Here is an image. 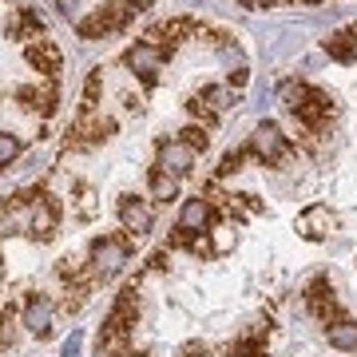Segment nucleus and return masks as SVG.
<instances>
[{
  "label": "nucleus",
  "mask_w": 357,
  "mask_h": 357,
  "mask_svg": "<svg viewBox=\"0 0 357 357\" xmlns=\"http://www.w3.org/2000/svg\"><path fill=\"white\" fill-rule=\"evenodd\" d=\"M250 151H255L262 163H282V159L290 155V143H286L278 123H258L255 139H250Z\"/></svg>",
  "instance_id": "nucleus-1"
},
{
  "label": "nucleus",
  "mask_w": 357,
  "mask_h": 357,
  "mask_svg": "<svg viewBox=\"0 0 357 357\" xmlns=\"http://www.w3.org/2000/svg\"><path fill=\"white\" fill-rule=\"evenodd\" d=\"M91 262L100 270L103 278H112L119 270L128 266V246L119 243V238H100V243L91 246Z\"/></svg>",
  "instance_id": "nucleus-2"
},
{
  "label": "nucleus",
  "mask_w": 357,
  "mask_h": 357,
  "mask_svg": "<svg viewBox=\"0 0 357 357\" xmlns=\"http://www.w3.org/2000/svg\"><path fill=\"white\" fill-rule=\"evenodd\" d=\"M195 167V147H187L183 139H171L159 147V171H167V175H187Z\"/></svg>",
  "instance_id": "nucleus-3"
},
{
  "label": "nucleus",
  "mask_w": 357,
  "mask_h": 357,
  "mask_svg": "<svg viewBox=\"0 0 357 357\" xmlns=\"http://www.w3.org/2000/svg\"><path fill=\"white\" fill-rule=\"evenodd\" d=\"M119 218H123V227H128L131 234H147L151 222H155L151 206L143 203V199H123V203H119Z\"/></svg>",
  "instance_id": "nucleus-4"
},
{
  "label": "nucleus",
  "mask_w": 357,
  "mask_h": 357,
  "mask_svg": "<svg viewBox=\"0 0 357 357\" xmlns=\"http://www.w3.org/2000/svg\"><path fill=\"white\" fill-rule=\"evenodd\" d=\"M159 60H163V56H159L155 44H135V48L128 52V68H131V72H139L147 84H151L155 72H159Z\"/></svg>",
  "instance_id": "nucleus-5"
},
{
  "label": "nucleus",
  "mask_w": 357,
  "mask_h": 357,
  "mask_svg": "<svg viewBox=\"0 0 357 357\" xmlns=\"http://www.w3.org/2000/svg\"><path fill=\"white\" fill-rule=\"evenodd\" d=\"M211 215H215V211H211L206 199H187L183 211H178V227L183 230H206L211 227Z\"/></svg>",
  "instance_id": "nucleus-6"
},
{
  "label": "nucleus",
  "mask_w": 357,
  "mask_h": 357,
  "mask_svg": "<svg viewBox=\"0 0 357 357\" xmlns=\"http://www.w3.org/2000/svg\"><path fill=\"white\" fill-rule=\"evenodd\" d=\"M52 314H56V310H52V302L48 298H28V306H24V326L32 333H48L52 330Z\"/></svg>",
  "instance_id": "nucleus-7"
},
{
  "label": "nucleus",
  "mask_w": 357,
  "mask_h": 357,
  "mask_svg": "<svg viewBox=\"0 0 357 357\" xmlns=\"http://www.w3.org/2000/svg\"><path fill=\"white\" fill-rule=\"evenodd\" d=\"M298 227H302L306 238H326V234L333 230V215L326 211V206H310L306 215L298 218Z\"/></svg>",
  "instance_id": "nucleus-8"
},
{
  "label": "nucleus",
  "mask_w": 357,
  "mask_h": 357,
  "mask_svg": "<svg viewBox=\"0 0 357 357\" xmlns=\"http://www.w3.org/2000/svg\"><path fill=\"white\" fill-rule=\"evenodd\" d=\"M326 342L333 349H345V354H357V321H333L326 330Z\"/></svg>",
  "instance_id": "nucleus-9"
},
{
  "label": "nucleus",
  "mask_w": 357,
  "mask_h": 357,
  "mask_svg": "<svg viewBox=\"0 0 357 357\" xmlns=\"http://www.w3.org/2000/svg\"><path fill=\"white\" fill-rule=\"evenodd\" d=\"M326 52H330L333 60H342V64H349V60L357 56V44H354L349 36H345V32H337V36H330V40H326Z\"/></svg>",
  "instance_id": "nucleus-10"
},
{
  "label": "nucleus",
  "mask_w": 357,
  "mask_h": 357,
  "mask_svg": "<svg viewBox=\"0 0 357 357\" xmlns=\"http://www.w3.org/2000/svg\"><path fill=\"white\" fill-rule=\"evenodd\" d=\"M310 306H314V314H333V298H330V282H314V290H310Z\"/></svg>",
  "instance_id": "nucleus-11"
},
{
  "label": "nucleus",
  "mask_w": 357,
  "mask_h": 357,
  "mask_svg": "<svg viewBox=\"0 0 357 357\" xmlns=\"http://www.w3.org/2000/svg\"><path fill=\"white\" fill-rule=\"evenodd\" d=\"M151 195H155V199H163V203H167V199H175V195H178L175 175H167V171H155V175H151Z\"/></svg>",
  "instance_id": "nucleus-12"
},
{
  "label": "nucleus",
  "mask_w": 357,
  "mask_h": 357,
  "mask_svg": "<svg viewBox=\"0 0 357 357\" xmlns=\"http://www.w3.org/2000/svg\"><path fill=\"white\" fill-rule=\"evenodd\" d=\"M28 60L36 68H48V72H56L60 68V52L52 48V44H40V48H28Z\"/></svg>",
  "instance_id": "nucleus-13"
},
{
  "label": "nucleus",
  "mask_w": 357,
  "mask_h": 357,
  "mask_svg": "<svg viewBox=\"0 0 357 357\" xmlns=\"http://www.w3.org/2000/svg\"><path fill=\"white\" fill-rule=\"evenodd\" d=\"M203 100L215 107V112H227V107H234V91H227L222 84H211V88L203 91Z\"/></svg>",
  "instance_id": "nucleus-14"
},
{
  "label": "nucleus",
  "mask_w": 357,
  "mask_h": 357,
  "mask_svg": "<svg viewBox=\"0 0 357 357\" xmlns=\"http://www.w3.org/2000/svg\"><path fill=\"white\" fill-rule=\"evenodd\" d=\"M20 155V143L13 139V135H0V167H8Z\"/></svg>",
  "instance_id": "nucleus-15"
},
{
  "label": "nucleus",
  "mask_w": 357,
  "mask_h": 357,
  "mask_svg": "<svg viewBox=\"0 0 357 357\" xmlns=\"http://www.w3.org/2000/svg\"><path fill=\"white\" fill-rule=\"evenodd\" d=\"M183 143L195 147V151H203V147H206V131L203 128H187V131H183Z\"/></svg>",
  "instance_id": "nucleus-16"
},
{
  "label": "nucleus",
  "mask_w": 357,
  "mask_h": 357,
  "mask_svg": "<svg viewBox=\"0 0 357 357\" xmlns=\"http://www.w3.org/2000/svg\"><path fill=\"white\" fill-rule=\"evenodd\" d=\"M262 349H258V342L255 337H246V342H238L234 349H230V357H258Z\"/></svg>",
  "instance_id": "nucleus-17"
},
{
  "label": "nucleus",
  "mask_w": 357,
  "mask_h": 357,
  "mask_svg": "<svg viewBox=\"0 0 357 357\" xmlns=\"http://www.w3.org/2000/svg\"><path fill=\"white\" fill-rule=\"evenodd\" d=\"M79 345H84V333H72V337H68L64 345H60V357H79Z\"/></svg>",
  "instance_id": "nucleus-18"
},
{
  "label": "nucleus",
  "mask_w": 357,
  "mask_h": 357,
  "mask_svg": "<svg viewBox=\"0 0 357 357\" xmlns=\"http://www.w3.org/2000/svg\"><path fill=\"white\" fill-rule=\"evenodd\" d=\"M270 4H278V0H246V8H270Z\"/></svg>",
  "instance_id": "nucleus-19"
}]
</instances>
